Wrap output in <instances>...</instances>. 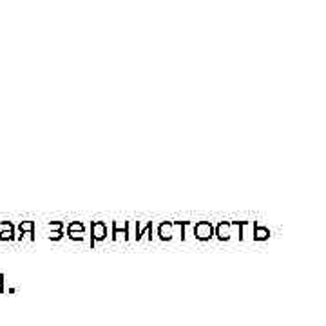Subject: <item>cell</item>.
Here are the masks:
<instances>
[{
  "label": "cell",
  "instance_id": "3",
  "mask_svg": "<svg viewBox=\"0 0 326 326\" xmlns=\"http://www.w3.org/2000/svg\"><path fill=\"white\" fill-rule=\"evenodd\" d=\"M158 236L161 241H171L174 238V227L173 221H163L158 228Z\"/></svg>",
  "mask_w": 326,
  "mask_h": 326
},
{
  "label": "cell",
  "instance_id": "13",
  "mask_svg": "<svg viewBox=\"0 0 326 326\" xmlns=\"http://www.w3.org/2000/svg\"><path fill=\"white\" fill-rule=\"evenodd\" d=\"M2 283H4V276L0 274V292H4V288H2Z\"/></svg>",
  "mask_w": 326,
  "mask_h": 326
},
{
  "label": "cell",
  "instance_id": "10",
  "mask_svg": "<svg viewBox=\"0 0 326 326\" xmlns=\"http://www.w3.org/2000/svg\"><path fill=\"white\" fill-rule=\"evenodd\" d=\"M67 234H69V239L82 241V239H84V234H86V232H74V230H67Z\"/></svg>",
  "mask_w": 326,
  "mask_h": 326
},
{
  "label": "cell",
  "instance_id": "2",
  "mask_svg": "<svg viewBox=\"0 0 326 326\" xmlns=\"http://www.w3.org/2000/svg\"><path fill=\"white\" fill-rule=\"evenodd\" d=\"M107 238V227L104 221H92L91 228V246H94L96 241H104Z\"/></svg>",
  "mask_w": 326,
  "mask_h": 326
},
{
  "label": "cell",
  "instance_id": "4",
  "mask_svg": "<svg viewBox=\"0 0 326 326\" xmlns=\"http://www.w3.org/2000/svg\"><path fill=\"white\" fill-rule=\"evenodd\" d=\"M216 236L219 241H228L232 238V227H230V221H221L217 225V230H216Z\"/></svg>",
  "mask_w": 326,
  "mask_h": 326
},
{
  "label": "cell",
  "instance_id": "1",
  "mask_svg": "<svg viewBox=\"0 0 326 326\" xmlns=\"http://www.w3.org/2000/svg\"><path fill=\"white\" fill-rule=\"evenodd\" d=\"M214 236V227L209 221L194 223V238L199 241H209Z\"/></svg>",
  "mask_w": 326,
  "mask_h": 326
},
{
  "label": "cell",
  "instance_id": "11",
  "mask_svg": "<svg viewBox=\"0 0 326 326\" xmlns=\"http://www.w3.org/2000/svg\"><path fill=\"white\" fill-rule=\"evenodd\" d=\"M62 236H64V232H62V230H53V232H49V239L58 241V239H62Z\"/></svg>",
  "mask_w": 326,
  "mask_h": 326
},
{
  "label": "cell",
  "instance_id": "6",
  "mask_svg": "<svg viewBox=\"0 0 326 326\" xmlns=\"http://www.w3.org/2000/svg\"><path fill=\"white\" fill-rule=\"evenodd\" d=\"M33 230H35V223H33V221H22L19 225L20 236L24 234V232H33Z\"/></svg>",
  "mask_w": 326,
  "mask_h": 326
},
{
  "label": "cell",
  "instance_id": "12",
  "mask_svg": "<svg viewBox=\"0 0 326 326\" xmlns=\"http://www.w3.org/2000/svg\"><path fill=\"white\" fill-rule=\"evenodd\" d=\"M62 228H64V225H62V223H49V230H62Z\"/></svg>",
  "mask_w": 326,
  "mask_h": 326
},
{
  "label": "cell",
  "instance_id": "5",
  "mask_svg": "<svg viewBox=\"0 0 326 326\" xmlns=\"http://www.w3.org/2000/svg\"><path fill=\"white\" fill-rule=\"evenodd\" d=\"M268 236H270V230H268L266 227H258V225L254 227V236H252V238L256 241H265V239H268Z\"/></svg>",
  "mask_w": 326,
  "mask_h": 326
},
{
  "label": "cell",
  "instance_id": "9",
  "mask_svg": "<svg viewBox=\"0 0 326 326\" xmlns=\"http://www.w3.org/2000/svg\"><path fill=\"white\" fill-rule=\"evenodd\" d=\"M67 230H74V232H86V227H84V223H69L67 225Z\"/></svg>",
  "mask_w": 326,
  "mask_h": 326
},
{
  "label": "cell",
  "instance_id": "7",
  "mask_svg": "<svg viewBox=\"0 0 326 326\" xmlns=\"http://www.w3.org/2000/svg\"><path fill=\"white\" fill-rule=\"evenodd\" d=\"M136 239V221H127V241Z\"/></svg>",
  "mask_w": 326,
  "mask_h": 326
},
{
  "label": "cell",
  "instance_id": "8",
  "mask_svg": "<svg viewBox=\"0 0 326 326\" xmlns=\"http://www.w3.org/2000/svg\"><path fill=\"white\" fill-rule=\"evenodd\" d=\"M13 239H15L13 228L11 230H0V241H13Z\"/></svg>",
  "mask_w": 326,
  "mask_h": 326
}]
</instances>
